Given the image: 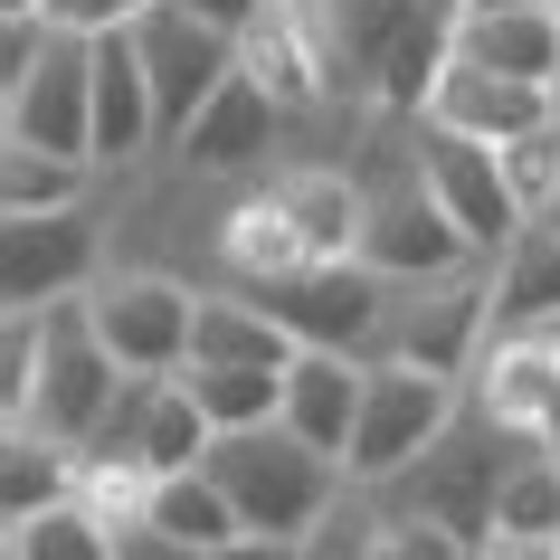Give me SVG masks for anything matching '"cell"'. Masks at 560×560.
<instances>
[{
  "mask_svg": "<svg viewBox=\"0 0 560 560\" xmlns=\"http://www.w3.org/2000/svg\"><path fill=\"white\" fill-rule=\"evenodd\" d=\"M361 381H371V361H352V352H295L285 361V428L304 446H324V456H352Z\"/></svg>",
  "mask_w": 560,
  "mask_h": 560,
  "instance_id": "19",
  "label": "cell"
},
{
  "mask_svg": "<svg viewBox=\"0 0 560 560\" xmlns=\"http://www.w3.org/2000/svg\"><path fill=\"white\" fill-rule=\"evenodd\" d=\"M503 152V180H513V200H523V219L541 229L560 209V124H541V133H523V143H494Z\"/></svg>",
  "mask_w": 560,
  "mask_h": 560,
  "instance_id": "34",
  "label": "cell"
},
{
  "mask_svg": "<svg viewBox=\"0 0 560 560\" xmlns=\"http://www.w3.org/2000/svg\"><path fill=\"white\" fill-rule=\"evenodd\" d=\"M200 560H304V541H266V532H237V541H219V551Z\"/></svg>",
  "mask_w": 560,
  "mask_h": 560,
  "instance_id": "38",
  "label": "cell"
},
{
  "mask_svg": "<svg viewBox=\"0 0 560 560\" xmlns=\"http://www.w3.org/2000/svg\"><path fill=\"white\" fill-rule=\"evenodd\" d=\"M418 124H446V133H475V143H523L541 124H560V86H532V77H494L475 58H446L438 95Z\"/></svg>",
  "mask_w": 560,
  "mask_h": 560,
  "instance_id": "15",
  "label": "cell"
},
{
  "mask_svg": "<svg viewBox=\"0 0 560 560\" xmlns=\"http://www.w3.org/2000/svg\"><path fill=\"white\" fill-rule=\"evenodd\" d=\"M276 200H285V219L304 229V247L314 257H361V229H371V190H361L352 172H324V162H295V172L266 180Z\"/></svg>",
  "mask_w": 560,
  "mask_h": 560,
  "instance_id": "20",
  "label": "cell"
},
{
  "mask_svg": "<svg viewBox=\"0 0 560 560\" xmlns=\"http://www.w3.org/2000/svg\"><path fill=\"white\" fill-rule=\"evenodd\" d=\"M551 10H560V0H551Z\"/></svg>",
  "mask_w": 560,
  "mask_h": 560,
  "instance_id": "42",
  "label": "cell"
},
{
  "mask_svg": "<svg viewBox=\"0 0 560 560\" xmlns=\"http://www.w3.org/2000/svg\"><path fill=\"white\" fill-rule=\"evenodd\" d=\"M276 124H285V105H276V95H266L257 77L237 67L229 86H219L200 115H190V133H180L172 152L190 162V172H257L266 152H276Z\"/></svg>",
  "mask_w": 560,
  "mask_h": 560,
  "instance_id": "18",
  "label": "cell"
},
{
  "mask_svg": "<svg viewBox=\"0 0 560 560\" xmlns=\"http://www.w3.org/2000/svg\"><path fill=\"white\" fill-rule=\"evenodd\" d=\"M152 532H172L180 551H219V541H237V503H229V485L209 466H190V475H162V494H152Z\"/></svg>",
  "mask_w": 560,
  "mask_h": 560,
  "instance_id": "28",
  "label": "cell"
},
{
  "mask_svg": "<svg viewBox=\"0 0 560 560\" xmlns=\"http://www.w3.org/2000/svg\"><path fill=\"white\" fill-rule=\"evenodd\" d=\"M209 446H219V428H209V409L180 389V371L162 389H152V409H143V456L162 475H190V466H209Z\"/></svg>",
  "mask_w": 560,
  "mask_h": 560,
  "instance_id": "30",
  "label": "cell"
},
{
  "mask_svg": "<svg viewBox=\"0 0 560 560\" xmlns=\"http://www.w3.org/2000/svg\"><path fill=\"white\" fill-rule=\"evenodd\" d=\"M551 389H560V324H532V332H494L485 342V361L466 371V409L494 418L503 438H541Z\"/></svg>",
  "mask_w": 560,
  "mask_h": 560,
  "instance_id": "14",
  "label": "cell"
},
{
  "mask_svg": "<svg viewBox=\"0 0 560 560\" xmlns=\"http://www.w3.org/2000/svg\"><path fill=\"white\" fill-rule=\"evenodd\" d=\"M152 494H162V466H152V456H86V466H77V503H86L105 532L152 523Z\"/></svg>",
  "mask_w": 560,
  "mask_h": 560,
  "instance_id": "29",
  "label": "cell"
},
{
  "mask_svg": "<svg viewBox=\"0 0 560 560\" xmlns=\"http://www.w3.org/2000/svg\"><path fill=\"white\" fill-rule=\"evenodd\" d=\"M143 10H162V0H38V20L67 38H105V30H133Z\"/></svg>",
  "mask_w": 560,
  "mask_h": 560,
  "instance_id": "35",
  "label": "cell"
},
{
  "mask_svg": "<svg viewBox=\"0 0 560 560\" xmlns=\"http://www.w3.org/2000/svg\"><path fill=\"white\" fill-rule=\"evenodd\" d=\"M247 295H257L266 314H276V324L295 332L304 352H352V361H381L399 285H389V276H371L361 257H324V266H304V276L247 285Z\"/></svg>",
  "mask_w": 560,
  "mask_h": 560,
  "instance_id": "5",
  "label": "cell"
},
{
  "mask_svg": "<svg viewBox=\"0 0 560 560\" xmlns=\"http://www.w3.org/2000/svg\"><path fill=\"white\" fill-rule=\"evenodd\" d=\"M237 67H247L285 115H304V105H324V95H332V58H324V38L304 30L295 0H266L257 20L237 30Z\"/></svg>",
  "mask_w": 560,
  "mask_h": 560,
  "instance_id": "17",
  "label": "cell"
},
{
  "mask_svg": "<svg viewBox=\"0 0 560 560\" xmlns=\"http://www.w3.org/2000/svg\"><path fill=\"white\" fill-rule=\"evenodd\" d=\"M494 532H541V541H560V456L541 438L503 466V494H494Z\"/></svg>",
  "mask_w": 560,
  "mask_h": 560,
  "instance_id": "31",
  "label": "cell"
},
{
  "mask_svg": "<svg viewBox=\"0 0 560 560\" xmlns=\"http://www.w3.org/2000/svg\"><path fill=\"white\" fill-rule=\"evenodd\" d=\"M143 152H162V105H152L133 30H105L95 38V162L124 172V162H143Z\"/></svg>",
  "mask_w": 560,
  "mask_h": 560,
  "instance_id": "16",
  "label": "cell"
},
{
  "mask_svg": "<svg viewBox=\"0 0 560 560\" xmlns=\"http://www.w3.org/2000/svg\"><path fill=\"white\" fill-rule=\"evenodd\" d=\"M485 342H494V266H466V276H438V285H399L381 352L466 381L475 361H485Z\"/></svg>",
  "mask_w": 560,
  "mask_h": 560,
  "instance_id": "9",
  "label": "cell"
},
{
  "mask_svg": "<svg viewBox=\"0 0 560 560\" xmlns=\"http://www.w3.org/2000/svg\"><path fill=\"white\" fill-rule=\"evenodd\" d=\"M361 266H371V276H389V285H438V276H466V266H485V257H475V237L446 219V200L418 180V162H409V180H399V190H371Z\"/></svg>",
  "mask_w": 560,
  "mask_h": 560,
  "instance_id": "11",
  "label": "cell"
},
{
  "mask_svg": "<svg viewBox=\"0 0 560 560\" xmlns=\"http://www.w3.org/2000/svg\"><path fill=\"white\" fill-rule=\"evenodd\" d=\"M304 342L276 314H266L247 285H219V295H200V324H190V361H247V371H285Z\"/></svg>",
  "mask_w": 560,
  "mask_h": 560,
  "instance_id": "23",
  "label": "cell"
},
{
  "mask_svg": "<svg viewBox=\"0 0 560 560\" xmlns=\"http://www.w3.org/2000/svg\"><path fill=\"white\" fill-rule=\"evenodd\" d=\"M304 30L332 58V95H361L381 115H428L466 0H295Z\"/></svg>",
  "mask_w": 560,
  "mask_h": 560,
  "instance_id": "1",
  "label": "cell"
},
{
  "mask_svg": "<svg viewBox=\"0 0 560 560\" xmlns=\"http://www.w3.org/2000/svg\"><path fill=\"white\" fill-rule=\"evenodd\" d=\"M361 523H371V551L381 560H475L466 532L428 523V513H409V503H389V494H361Z\"/></svg>",
  "mask_w": 560,
  "mask_h": 560,
  "instance_id": "33",
  "label": "cell"
},
{
  "mask_svg": "<svg viewBox=\"0 0 560 560\" xmlns=\"http://www.w3.org/2000/svg\"><path fill=\"white\" fill-rule=\"evenodd\" d=\"M86 190H95V162L0 143V219H58V209H86Z\"/></svg>",
  "mask_w": 560,
  "mask_h": 560,
  "instance_id": "26",
  "label": "cell"
},
{
  "mask_svg": "<svg viewBox=\"0 0 560 560\" xmlns=\"http://www.w3.org/2000/svg\"><path fill=\"white\" fill-rule=\"evenodd\" d=\"M456 418H466V381L381 352V361H371V381H361V428H352V456H342V466H352L361 494H371V485H399Z\"/></svg>",
  "mask_w": 560,
  "mask_h": 560,
  "instance_id": "3",
  "label": "cell"
},
{
  "mask_svg": "<svg viewBox=\"0 0 560 560\" xmlns=\"http://www.w3.org/2000/svg\"><path fill=\"white\" fill-rule=\"evenodd\" d=\"M532 438H503L494 418H456L428 456H418L399 485H371V494H389V503H409V513H428V523H446V532H466L475 551L494 541V494H503V466L523 456Z\"/></svg>",
  "mask_w": 560,
  "mask_h": 560,
  "instance_id": "4",
  "label": "cell"
},
{
  "mask_svg": "<svg viewBox=\"0 0 560 560\" xmlns=\"http://www.w3.org/2000/svg\"><path fill=\"white\" fill-rule=\"evenodd\" d=\"M209 475L229 485L237 523L266 532V541H314V532L361 494L352 466L324 456V446H304L285 418H276V428H229V438L209 446Z\"/></svg>",
  "mask_w": 560,
  "mask_h": 560,
  "instance_id": "2",
  "label": "cell"
},
{
  "mask_svg": "<svg viewBox=\"0 0 560 560\" xmlns=\"http://www.w3.org/2000/svg\"><path fill=\"white\" fill-rule=\"evenodd\" d=\"M115 560H200V551H180L172 532H152V523H133V532H115Z\"/></svg>",
  "mask_w": 560,
  "mask_h": 560,
  "instance_id": "37",
  "label": "cell"
},
{
  "mask_svg": "<svg viewBox=\"0 0 560 560\" xmlns=\"http://www.w3.org/2000/svg\"><path fill=\"white\" fill-rule=\"evenodd\" d=\"M95 276H105V247H95L86 209L0 219V314H48V304L86 295Z\"/></svg>",
  "mask_w": 560,
  "mask_h": 560,
  "instance_id": "13",
  "label": "cell"
},
{
  "mask_svg": "<svg viewBox=\"0 0 560 560\" xmlns=\"http://www.w3.org/2000/svg\"><path fill=\"white\" fill-rule=\"evenodd\" d=\"M409 162H418V180H428V190L446 200V219L475 237V257H485V266H494L503 247L532 229L523 200H513V180H503V152H494V143H475V133H446V124H428Z\"/></svg>",
  "mask_w": 560,
  "mask_h": 560,
  "instance_id": "12",
  "label": "cell"
},
{
  "mask_svg": "<svg viewBox=\"0 0 560 560\" xmlns=\"http://www.w3.org/2000/svg\"><path fill=\"white\" fill-rule=\"evenodd\" d=\"M86 314H95V332H105V352H115L124 371H143V381L190 371L200 295H190L180 276H162V266H105L86 285Z\"/></svg>",
  "mask_w": 560,
  "mask_h": 560,
  "instance_id": "7",
  "label": "cell"
},
{
  "mask_svg": "<svg viewBox=\"0 0 560 560\" xmlns=\"http://www.w3.org/2000/svg\"><path fill=\"white\" fill-rule=\"evenodd\" d=\"M0 143H38V152L95 162V38H67V30L48 38V58L0 95Z\"/></svg>",
  "mask_w": 560,
  "mask_h": 560,
  "instance_id": "10",
  "label": "cell"
},
{
  "mask_svg": "<svg viewBox=\"0 0 560 560\" xmlns=\"http://www.w3.org/2000/svg\"><path fill=\"white\" fill-rule=\"evenodd\" d=\"M466 10H551V0H466Z\"/></svg>",
  "mask_w": 560,
  "mask_h": 560,
  "instance_id": "41",
  "label": "cell"
},
{
  "mask_svg": "<svg viewBox=\"0 0 560 560\" xmlns=\"http://www.w3.org/2000/svg\"><path fill=\"white\" fill-rule=\"evenodd\" d=\"M456 58L494 67V77L560 86V10H466L456 20Z\"/></svg>",
  "mask_w": 560,
  "mask_h": 560,
  "instance_id": "22",
  "label": "cell"
},
{
  "mask_svg": "<svg viewBox=\"0 0 560 560\" xmlns=\"http://www.w3.org/2000/svg\"><path fill=\"white\" fill-rule=\"evenodd\" d=\"M77 446H58L48 428H0V523H30L48 503H77Z\"/></svg>",
  "mask_w": 560,
  "mask_h": 560,
  "instance_id": "24",
  "label": "cell"
},
{
  "mask_svg": "<svg viewBox=\"0 0 560 560\" xmlns=\"http://www.w3.org/2000/svg\"><path fill=\"white\" fill-rule=\"evenodd\" d=\"M180 10H200V20H219V30H247L266 0H180Z\"/></svg>",
  "mask_w": 560,
  "mask_h": 560,
  "instance_id": "40",
  "label": "cell"
},
{
  "mask_svg": "<svg viewBox=\"0 0 560 560\" xmlns=\"http://www.w3.org/2000/svg\"><path fill=\"white\" fill-rule=\"evenodd\" d=\"M180 389L209 409V428L229 438V428H276L285 418V371H247V361H190Z\"/></svg>",
  "mask_w": 560,
  "mask_h": 560,
  "instance_id": "27",
  "label": "cell"
},
{
  "mask_svg": "<svg viewBox=\"0 0 560 560\" xmlns=\"http://www.w3.org/2000/svg\"><path fill=\"white\" fill-rule=\"evenodd\" d=\"M124 381H133V371L105 352L86 295H67V304L38 314V399H30V428H48L58 446L86 456V438L105 428V409L124 399Z\"/></svg>",
  "mask_w": 560,
  "mask_h": 560,
  "instance_id": "6",
  "label": "cell"
},
{
  "mask_svg": "<svg viewBox=\"0 0 560 560\" xmlns=\"http://www.w3.org/2000/svg\"><path fill=\"white\" fill-rule=\"evenodd\" d=\"M0 551L10 560H115V532L95 523L86 503H48V513L0 532Z\"/></svg>",
  "mask_w": 560,
  "mask_h": 560,
  "instance_id": "32",
  "label": "cell"
},
{
  "mask_svg": "<svg viewBox=\"0 0 560 560\" xmlns=\"http://www.w3.org/2000/svg\"><path fill=\"white\" fill-rule=\"evenodd\" d=\"M304 560H381V551H371V523H361V494L342 503V513H332L314 541H304Z\"/></svg>",
  "mask_w": 560,
  "mask_h": 560,
  "instance_id": "36",
  "label": "cell"
},
{
  "mask_svg": "<svg viewBox=\"0 0 560 560\" xmlns=\"http://www.w3.org/2000/svg\"><path fill=\"white\" fill-rule=\"evenodd\" d=\"M475 560H560V541H541V532H494Z\"/></svg>",
  "mask_w": 560,
  "mask_h": 560,
  "instance_id": "39",
  "label": "cell"
},
{
  "mask_svg": "<svg viewBox=\"0 0 560 560\" xmlns=\"http://www.w3.org/2000/svg\"><path fill=\"white\" fill-rule=\"evenodd\" d=\"M133 48H143L152 105H162V152H172L180 133H190V115L237 77V30H219V20H200V10L162 0V10L133 20Z\"/></svg>",
  "mask_w": 560,
  "mask_h": 560,
  "instance_id": "8",
  "label": "cell"
},
{
  "mask_svg": "<svg viewBox=\"0 0 560 560\" xmlns=\"http://www.w3.org/2000/svg\"><path fill=\"white\" fill-rule=\"evenodd\" d=\"M219 266H229L237 285H276V276H304V266H324L304 247V229L285 219L276 190H247V200L219 219Z\"/></svg>",
  "mask_w": 560,
  "mask_h": 560,
  "instance_id": "21",
  "label": "cell"
},
{
  "mask_svg": "<svg viewBox=\"0 0 560 560\" xmlns=\"http://www.w3.org/2000/svg\"><path fill=\"white\" fill-rule=\"evenodd\" d=\"M560 324V229H523L494 257V332Z\"/></svg>",
  "mask_w": 560,
  "mask_h": 560,
  "instance_id": "25",
  "label": "cell"
}]
</instances>
